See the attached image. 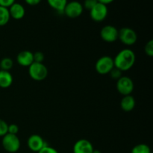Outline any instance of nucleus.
<instances>
[{
    "instance_id": "nucleus-1",
    "label": "nucleus",
    "mask_w": 153,
    "mask_h": 153,
    "mask_svg": "<svg viewBox=\"0 0 153 153\" xmlns=\"http://www.w3.org/2000/svg\"><path fill=\"white\" fill-rule=\"evenodd\" d=\"M136 55L134 51L130 49H122L114 58V67L122 72L128 71L134 65Z\"/></svg>"
},
{
    "instance_id": "nucleus-2",
    "label": "nucleus",
    "mask_w": 153,
    "mask_h": 153,
    "mask_svg": "<svg viewBox=\"0 0 153 153\" xmlns=\"http://www.w3.org/2000/svg\"><path fill=\"white\" fill-rule=\"evenodd\" d=\"M28 74L33 80L40 82L47 77L48 69L43 63L34 62L28 67Z\"/></svg>"
},
{
    "instance_id": "nucleus-3",
    "label": "nucleus",
    "mask_w": 153,
    "mask_h": 153,
    "mask_svg": "<svg viewBox=\"0 0 153 153\" xmlns=\"http://www.w3.org/2000/svg\"><path fill=\"white\" fill-rule=\"evenodd\" d=\"M1 145L5 151L10 153H15L19 151L20 148V140L16 134L7 133L2 137Z\"/></svg>"
},
{
    "instance_id": "nucleus-4",
    "label": "nucleus",
    "mask_w": 153,
    "mask_h": 153,
    "mask_svg": "<svg viewBox=\"0 0 153 153\" xmlns=\"http://www.w3.org/2000/svg\"><path fill=\"white\" fill-rule=\"evenodd\" d=\"M114 67V58L108 55H105L100 58L95 64L96 71L100 75L108 74Z\"/></svg>"
},
{
    "instance_id": "nucleus-5",
    "label": "nucleus",
    "mask_w": 153,
    "mask_h": 153,
    "mask_svg": "<svg viewBox=\"0 0 153 153\" xmlns=\"http://www.w3.org/2000/svg\"><path fill=\"white\" fill-rule=\"evenodd\" d=\"M118 39L126 46H132L137 42V35L134 29L128 27H124L119 30Z\"/></svg>"
},
{
    "instance_id": "nucleus-6",
    "label": "nucleus",
    "mask_w": 153,
    "mask_h": 153,
    "mask_svg": "<svg viewBox=\"0 0 153 153\" xmlns=\"http://www.w3.org/2000/svg\"><path fill=\"white\" fill-rule=\"evenodd\" d=\"M116 87L118 92L124 97V96L131 95L134 91V85L131 78L128 76H123L117 82Z\"/></svg>"
},
{
    "instance_id": "nucleus-7",
    "label": "nucleus",
    "mask_w": 153,
    "mask_h": 153,
    "mask_svg": "<svg viewBox=\"0 0 153 153\" xmlns=\"http://www.w3.org/2000/svg\"><path fill=\"white\" fill-rule=\"evenodd\" d=\"M108 13V9L107 5L102 3L98 2L91 10L90 16L91 19L95 22H102L106 19Z\"/></svg>"
},
{
    "instance_id": "nucleus-8",
    "label": "nucleus",
    "mask_w": 153,
    "mask_h": 153,
    "mask_svg": "<svg viewBox=\"0 0 153 153\" xmlns=\"http://www.w3.org/2000/svg\"><path fill=\"white\" fill-rule=\"evenodd\" d=\"M84 10L83 5L78 1H71L67 2L63 13L69 18L75 19L82 14Z\"/></svg>"
},
{
    "instance_id": "nucleus-9",
    "label": "nucleus",
    "mask_w": 153,
    "mask_h": 153,
    "mask_svg": "<svg viewBox=\"0 0 153 153\" xmlns=\"http://www.w3.org/2000/svg\"><path fill=\"white\" fill-rule=\"evenodd\" d=\"M119 30L115 26L107 25L102 27L100 31V36L102 40L106 43H114L118 40Z\"/></svg>"
},
{
    "instance_id": "nucleus-10",
    "label": "nucleus",
    "mask_w": 153,
    "mask_h": 153,
    "mask_svg": "<svg viewBox=\"0 0 153 153\" xmlns=\"http://www.w3.org/2000/svg\"><path fill=\"white\" fill-rule=\"evenodd\" d=\"M46 145H48L46 142L39 134H32L27 140V146L30 150L34 152H38Z\"/></svg>"
},
{
    "instance_id": "nucleus-11",
    "label": "nucleus",
    "mask_w": 153,
    "mask_h": 153,
    "mask_svg": "<svg viewBox=\"0 0 153 153\" xmlns=\"http://www.w3.org/2000/svg\"><path fill=\"white\" fill-rule=\"evenodd\" d=\"M94 146L87 139H80L77 140L73 145V153H93L94 152Z\"/></svg>"
},
{
    "instance_id": "nucleus-12",
    "label": "nucleus",
    "mask_w": 153,
    "mask_h": 153,
    "mask_svg": "<svg viewBox=\"0 0 153 153\" xmlns=\"http://www.w3.org/2000/svg\"><path fill=\"white\" fill-rule=\"evenodd\" d=\"M16 61L19 65L24 67H28L32 63H34L33 52L28 50L22 51L16 56Z\"/></svg>"
},
{
    "instance_id": "nucleus-13",
    "label": "nucleus",
    "mask_w": 153,
    "mask_h": 153,
    "mask_svg": "<svg viewBox=\"0 0 153 153\" xmlns=\"http://www.w3.org/2000/svg\"><path fill=\"white\" fill-rule=\"evenodd\" d=\"M8 10L10 18H13V19H16V20L22 19L25 14V10L24 6L20 3L16 2V1L8 7Z\"/></svg>"
},
{
    "instance_id": "nucleus-14",
    "label": "nucleus",
    "mask_w": 153,
    "mask_h": 153,
    "mask_svg": "<svg viewBox=\"0 0 153 153\" xmlns=\"http://www.w3.org/2000/svg\"><path fill=\"white\" fill-rule=\"evenodd\" d=\"M136 105L135 100L131 95L124 96L120 101V108L126 112L131 111Z\"/></svg>"
},
{
    "instance_id": "nucleus-15",
    "label": "nucleus",
    "mask_w": 153,
    "mask_h": 153,
    "mask_svg": "<svg viewBox=\"0 0 153 153\" xmlns=\"http://www.w3.org/2000/svg\"><path fill=\"white\" fill-rule=\"evenodd\" d=\"M13 76L10 72L0 70V88H9L13 84Z\"/></svg>"
},
{
    "instance_id": "nucleus-16",
    "label": "nucleus",
    "mask_w": 153,
    "mask_h": 153,
    "mask_svg": "<svg viewBox=\"0 0 153 153\" xmlns=\"http://www.w3.org/2000/svg\"><path fill=\"white\" fill-rule=\"evenodd\" d=\"M47 2L52 9L58 13H63L68 1L67 0H47Z\"/></svg>"
},
{
    "instance_id": "nucleus-17",
    "label": "nucleus",
    "mask_w": 153,
    "mask_h": 153,
    "mask_svg": "<svg viewBox=\"0 0 153 153\" xmlns=\"http://www.w3.org/2000/svg\"><path fill=\"white\" fill-rule=\"evenodd\" d=\"M10 19L7 7L0 6V26H4L8 23Z\"/></svg>"
},
{
    "instance_id": "nucleus-18",
    "label": "nucleus",
    "mask_w": 153,
    "mask_h": 153,
    "mask_svg": "<svg viewBox=\"0 0 153 153\" xmlns=\"http://www.w3.org/2000/svg\"><path fill=\"white\" fill-rule=\"evenodd\" d=\"M131 153H151V149L146 143H139L131 149Z\"/></svg>"
},
{
    "instance_id": "nucleus-19",
    "label": "nucleus",
    "mask_w": 153,
    "mask_h": 153,
    "mask_svg": "<svg viewBox=\"0 0 153 153\" xmlns=\"http://www.w3.org/2000/svg\"><path fill=\"white\" fill-rule=\"evenodd\" d=\"M13 66V61L10 58H3L0 61V68L1 70L10 71Z\"/></svg>"
},
{
    "instance_id": "nucleus-20",
    "label": "nucleus",
    "mask_w": 153,
    "mask_h": 153,
    "mask_svg": "<svg viewBox=\"0 0 153 153\" xmlns=\"http://www.w3.org/2000/svg\"><path fill=\"white\" fill-rule=\"evenodd\" d=\"M108 74L110 75V77L111 78V79L117 81L118 79H120L123 76V72L121 71V70H120L119 69L116 68V67H114V68L111 70V72Z\"/></svg>"
},
{
    "instance_id": "nucleus-21",
    "label": "nucleus",
    "mask_w": 153,
    "mask_h": 153,
    "mask_svg": "<svg viewBox=\"0 0 153 153\" xmlns=\"http://www.w3.org/2000/svg\"><path fill=\"white\" fill-rule=\"evenodd\" d=\"M144 52L146 55L149 57L153 56V40H150L146 43L144 46Z\"/></svg>"
},
{
    "instance_id": "nucleus-22",
    "label": "nucleus",
    "mask_w": 153,
    "mask_h": 153,
    "mask_svg": "<svg viewBox=\"0 0 153 153\" xmlns=\"http://www.w3.org/2000/svg\"><path fill=\"white\" fill-rule=\"evenodd\" d=\"M8 124L3 120L0 119V137H3L7 133Z\"/></svg>"
},
{
    "instance_id": "nucleus-23",
    "label": "nucleus",
    "mask_w": 153,
    "mask_h": 153,
    "mask_svg": "<svg viewBox=\"0 0 153 153\" xmlns=\"http://www.w3.org/2000/svg\"><path fill=\"white\" fill-rule=\"evenodd\" d=\"M97 3H98L97 0H85L84 4L82 5H83L84 8L87 9V10H88L90 11Z\"/></svg>"
},
{
    "instance_id": "nucleus-24",
    "label": "nucleus",
    "mask_w": 153,
    "mask_h": 153,
    "mask_svg": "<svg viewBox=\"0 0 153 153\" xmlns=\"http://www.w3.org/2000/svg\"><path fill=\"white\" fill-rule=\"evenodd\" d=\"M34 55V62L37 63H43L44 61L45 55L42 52H36L33 53Z\"/></svg>"
},
{
    "instance_id": "nucleus-25",
    "label": "nucleus",
    "mask_w": 153,
    "mask_h": 153,
    "mask_svg": "<svg viewBox=\"0 0 153 153\" xmlns=\"http://www.w3.org/2000/svg\"><path fill=\"white\" fill-rule=\"evenodd\" d=\"M19 132V126L16 124H10L8 125V128H7V133L12 134H17Z\"/></svg>"
},
{
    "instance_id": "nucleus-26",
    "label": "nucleus",
    "mask_w": 153,
    "mask_h": 153,
    "mask_svg": "<svg viewBox=\"0 0 153 153\" xmlns=\"http://www.w3.org/2000/svg\"><path fill=\"white\" fill-rule=\"evenodd\" d=\"M37 153H58V152L55 148L49 146V145H46L44 147L42 148Z\"/></svg>"
},
{
    "instance_id": "nucleus-27",
    "label": "nucleus",
    "mask_w": 153,
    "mask_h": 153,
    "mask_svg": "<svg viewBox=\"0 0 153 153\" xmlns=\"http://www.w3.org/2000/svg\"><path fill=\"white\" fill-rule=\"evenodd\" d=\"M16 0H0V6L5 7L8 8L11 4L15 2Z\"/></svg>"
},
{
    "instance_id": "nucleus-28",
    "label": "nucleus",
    "mask_w": 153,
    "mask_h": 153,
    "mask_svg": "<svg viewBox=\"0 0 153 153\" xmlns=\"http://www.w3.org/2000/svg\"><path fill=\"white\" fill-rule=\"evenodd\" d=\"M24 1H25V2L26 3V4H28V5L34 6L40 4V3L41 2L42 0H24Z\"/></svg>"
},
{
    "instance_id": "nucleus-29",
    "label": "nucleus",
    "mask_w": 153,
    "mask_h": 153,
    "mask_svg": "<svg viewBox=\"0 0 153 153\" xmlns=\"http://www.w3.org/2000/svg\"><path fill=\"white\" fill-rule=\"evenodd\" d=\"M98 1V2H100V3H102V4H105V5H107V4H111V3L113 2L114 0H97Z\"/></svg>"
},
{
    "instance_id": "nucleus-30",
    "label": "nucleus",
    "mask_w": 153,
    "mask_h": 153,
    "mask_svg": "<svg viewBox=\"0 0 153 153\" xmlns=\"http://www.w3.org/2000/svg\"><path fill=\"white\" fill-rule=\"evenodd\" d=\"M93 153H102V152H100V150H98V149H94V152H93Z\"/></svg>"
}]
</instances>
